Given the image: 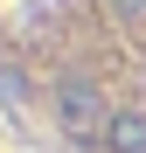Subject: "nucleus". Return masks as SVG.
Segmentation results:
<instances>
[{
	"label": "nucleus",
	"mask_w": 146,
	"mask_h": 153,
	"mask_svg": "<svg viewBox=\"0 0 146 153\" xmlns=\"http://www.w3.org/2000/svg\"><path fill=\"white\" fill-rule=\"evenodd\" d=\"M104 153H146V111L139 105H118L111 132H104Z\"/></svg>",
	"instance_id": "nucleus-2"
},
{
	"label": "nucleus",
	"mask_w": 146,
	"mask_h": 153,
	"mask_svg": "<svg viewBox=\"0 0 146 153\" xmlns=\"http://www.w3.org/2000/svg\"><path fill=\"white\" fill-rule=\"evenodd\" d=\"M111 118H118V105L104 97V84H90V76H63V84H56V125H63L70 139L104 146Z\"/></svg>",
	"instance_id": "nucleus-1"
},
{
	"label": "nucleus",
	"mask_w": 146,
	"mask_h": 153,
	"mask_svg": "<svg viewBox=\"0 0 146 153\" xmlns=\"http://www.w3.org/2000/svg\"><path fill=\"white\" fill-rule=\"evenodd\" d=\"M118 14H132V21H146V0H111Z\"/></svg>",
	"instance_id": "nucleus-3"
}]
</instances>
